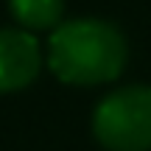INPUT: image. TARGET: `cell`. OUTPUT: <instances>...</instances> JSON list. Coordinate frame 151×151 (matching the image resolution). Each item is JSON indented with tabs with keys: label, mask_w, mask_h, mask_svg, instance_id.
Returning a JSON list of instances; mask_svg holds the SVG:
<instances>
[{
	"label": "cell",
	"mask_w": 151,
	"mask_h": 151,
	"mask_svg": "<svg viewBox=\"0 0 151 151\" xmlns=\"http://www.w3.org/2000/svg\"><path fill=\"white\" fill-rule=\"evenodd\" d=\"M92 134L106 151H148L151 87L129 84L109 92L92 112Z\"/></svg>",
	"instance_id": "obj_2"
},
{
	"label": "cell",
	"mask_w": 151,
	"mask_h": 151,
	"mask_svg": "<svg viewBox=\"0 0 151 151\" xmlns=\"http://www.w3.org/2000/svg\"><path fill=\"white\" fill-rule=\"evenodd\" d=\"M42 50L37 37L28 31L3 28L0 31V92H14L28 87L39 76Z\"/></svg>",
	"instance_id": "obj_3"
},
{
	"label": "cell",
	"mask_w": 151,
	"mask_h": 151,
	"mask_svg": "<svg viewBox=\"0 0 151 151\" xmlns=\"http://www.w3.org/2000/svg\"><path fill=\"white\" fill-rule=\"evenodd\" d=\"M9 9L20 25L42 31V28L59 25L65 14V0H9Z\"/></svg>",
	"instance_id": "obj_4"
},
{
	"label": "cell",
	"mask_w": 151,
	"mask_h": 151,
	"mask_svg": "<svg viewBox=\"0 0 151 151\" xmlns=\"http://www.w3.org/2000/svg\"><path fill=\"white\" fill-rule=\"evenodd\" d=\"M126 39L112 22L70 20L48 39V65L65 84L92 87L118 78L126 67Z\"/></svg>",
	"instance_id": "obj_1"
}]
</instances>
